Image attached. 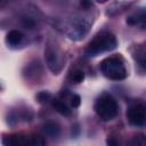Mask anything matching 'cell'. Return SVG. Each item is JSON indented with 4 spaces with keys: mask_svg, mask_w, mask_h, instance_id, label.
<instances>
[{
    "mask_svg": "<svg viewBox=\"0 0 146 146\" xmlns=\"http://www.w3.org/2000/svg\"><path fill=\"white\" fill-rule=\"evenodd\" d=\"M91 24H92V18L89 15L76 14L72 18H70L68 22L66 23L65 33L71 40L79 41L88 34Z\"/></svg>",
    "mask_w": 146,
    "mask_h": 146,
    "instance_id": "6da1fadb",
    "label": "cell"
},
{
    "mask_svg": "<svg viewBox=\"0 0 146 146\" xmlns=\"http://www.w3.org/2000/svg\"><path fill=\"white\" fill-rule=\"evenodd\" d=\"M117 46V40L115 35L111 32H102L97 34L87 46L86 48V55L90 57L98 56L100 54L111 51L115 49Z\"/></svg>",
    "mask_w": 146,
    "mask_h": 146,
    "instance_id": "7a4b0ae2",
    "label": "cell"
},
{
    "mask_svg": "<svg viewBox=\"0 0 146 146\" xmlns=\"http://www.w3.org/2000/svg\"><path fill=\"white\" fill-rule=\"evenodd\" d=\"M100 70L103 74L111 80L119 81L127 78V68L120 57L111 56L105 58L100 63Z\"/></svg>",
    "mask_w": 146,
    "mask_h": 146,
    "instance_id": "3957f363",
    "label": "cell"
},
{
    "mask_svg": "<svg viewBox=\"0 0 146 146\" xmlns=\"http://www.w3.org/2000/svg\"><path fill=\"white\" fill-rule=\"evenodd\" d=\"M44 60L48 66V68L52 72V74H59L64 67L65 63V56L60 48L56 46L50 40L46 43L44 47Z\"/></svg>",
    "mask_w": 146,
    "mask_h": 146,
    "instance_id": "277c9868",
    "label": "cell"
},
{
    "mask_svg": "<svg viewBox=\"0 0 146 146\" xmlns=\"http://www.w3.org/2000/svg\"><path fill=\"white\" fill-rule=\"evenodd\" d=\"M95 112L103 121H111L117 114V103L110 94H103L95 103Z\"/></svg>",
    "mask_w": 146,
    "mask_h": 146,
    "instance_id": "5b68a950",
    "label": "cell"
},
{
    "mask_svg": "<svg viewBox=\"0 0 146 146\" xmlns=\"http://www.w3.org/2000/svg\"><path fill=\"white\" fill-rule=\"evenodd\" d=\"M127 119L130 124L135 127H143L146 124V107L141 104H135L127 111Z\"/></svg>",
    "mask_w": 146,
    "mask_h": 146,
    "instance_id": "8992f818",
    "label": "cell"
},
{
    "mask_svg": "<svg viewBox=\"0 0 146 146\" xmlns=\"http://www.w3.org/2000/svg\"><path fill=\"white\" fill-rule=\"evenodd\" d=\"M2 145L3 146H26L27 139L21 133L5 135L2 137Z\"/></svg>",
    "mask_w": 146,
    "mask_h": 146,
    "instance_id": "52a82bcc",
    "label": "cell"
},
{
    "mask_svg": "<svg viewBox=\"0 0 146 146\" xmlns=\"http://www.w3.org/2000/svg\"><path fill=\"white\" fill-rule=\"evenodd\" d=\"M42 131L47 137L54 139L60 135V127L55 121H46L42 125Z\"/></svg>",
    "mask_w": 146,
    "mask_h": 146,
    "instance_id": "ba28073f",
    "label": "cell"
},
{
    "mask_svg": "<svg viewBox=\"0 0 146 146\" xmlns=\"http://www.w3.org/2000/svg\"><path fill=\"white\" fill-rule=\"evenodd\" d=\"M127 24L132 26H138L140 29H146V14H136L127 18Z\"/></svg>",
    "mask_w": 146,
    "mask_h": 146,
    "instance_id": "9c48e42d",
    "label": "cell"
},
{
    "mask_svg": "<svg viewBox=\"0 0 146 146\" xmlns=\"http://www.w3.org/2000/svg\"><path fill=\"white\" fill-rule=\"evenodd\" d=\"M23 40V34L18 31V30H11L7 33V36H6V43L8 46H17L22 42Z\"/></svg>",
    "mask_w": 146,
    "mask_h": 146,
    "instance_id": "30bf717a",
    "label": "cell"
},
{
    "mask_svg": "<svg viewBox=\"0 0 146 146\" xmlns=\"http://www.w3.org/2000/svg\"><path fill=\"white\" fill-rule=\"evenodd\" d=\"M52 107L55 108L56 112H58L60 115H64V116H70L71 115V110L68 108V106L62 102V100H58V99H55L52 100Z\"/></svg>",
    "mask_w": 146,
    "mask_h": 146,
    "instance_id": "8fae6325",
    "label": "cell"
},
{
    "mask_svg": "<svg viewBox=\"0 0 146 146\" xmlns=\"http://www.w3.org/2000/svg\"><path fill=\"white\" fill-rule=\"evenodd\" d=\"M68 79L73 83H81L84 80V73L81 70H74L73 72L70 73Z\"/></svg>",
    "mask_w": 146,
    "mask_h": 146,
    "instance_id": "7c38bea8",
    "label": "cell"
},
{
    "mask_svg": "<svg viewBox=\"0 0 146 146\" xmlns=\"http://www.w3.org/2000/svg\"><path fill=\"white\" fill-rule=\"evenodd\" d=\"M128 146H146V136H143V135H137V136H133Z\"/></svg>",
    "mask_w": 146,
    "mask_h": 146,
    "instance_id": "4fadbf2b",
    "label": "cell"
},
{
    "mask_svg": "<svg viewBox=\"0 0 146 146\" xmlns=\"http://www.w3.org/2000/svg\"><path fill=\"white\" fill-rule=\"evenodd\" d=\"M35 98H36L38 103H40V104H47V103H49L51 100V94L48 92V91H40L39 94H36Z\"/></svg>",
    "mask_w": 146,
    "mask_h": 146,
    "instance_id": "5bb4252c",
    "label": "cell"
},
{
    "mask_svg": "<svg viewBox=\"0 0 146 146\" xmlns=\"http://www.w3.org/2000/svg\"><path fill=\"white\" fill-rule=\"evenodd\" d=\"M26 146H46L44 139L40 136H33L27 140Z\"/></svg>",
    "mask_w": 146,
    "mask_h": 146,
    "instance_id": "9a60e30c",
    "label": "cell"
},
{
    "mask_svg": "<svg viewBox=\"0 0 146 146\" xmlns=\"http://www.w3.org/2000/svg\"><path fill=\"white\" fill-rule=\"evenodd\" d=\"M106 145L107 146H121L120 141L117 138H115L114 136H108L106 139Z\"/></svg>",
    "mask_w": 146,
    "mask_h": 146,
    "instance_id": "2e32d148",
    "label": "cell"
},
{
    "mask_svg": "<svg viewBox=\"0 0 146 146\" xmlns=\"http://www.w3.org/2000/svg\"><path fill=\"white\" fill-rule=\"evenodd\" d=\"M80 104H81V98H80V96H79V95H73L72 98H71V106H72L73 108H76V107L80 106Z\"/></svg>",
    "mask_w": 146,
    "mask_h": 146,
    "instance_id": "e0dca14e",
    "label": "cell"
}]
</instances>
